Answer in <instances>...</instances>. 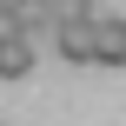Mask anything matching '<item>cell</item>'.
I'll list each match as a JSON object with an SVG mask.
<instances>
[{
	"instance_id": "1",
	"label": "cell",
	"mask_w": 126,
	"mask_h": 126,
	"mask_svg": "<svg viewBox=\"0 0 126 126\" xmlns=\"http://www.w3.org/2000/svg\"><path fill=\"white\" fill-rule=\"evenodd\" d=\"M93 13H100V7H93ZM93 13H86V20H53V47H60L66 66H86V60H93Z\"/></svg>"
},
{
	"instance_id": "2",
	"label": "cell",
	"mask_w": 126,
	"mask_h": 126,
	"mask_svg": "<svg viewBox=\"0 0 126 126\" xmlns=\"http://www.w3.org/2000/svg\"><path fill=\"white\" fill-rule=\"evenodd\" d=\"M93 60L100 66H126V20L120 13H93Z\"/></svg>"
},
{
	"instance_id": "3",
	"label": "cell",
	"mask_w": 126,
	"mask_h": 126,
	"mask_svg": "<svg viewBox=\"0 0 126 126\" xmlns=\"http://www.w3.org/2000/svg\"><path fill=\"white\" fill-rule=\"evenodd\" d=\"M33 66H40V47L27 33H0V80H27Z\"/></svg>"
},
{
	"instance_id": "4",
	"label": "cell",
	"mask_w": 126,
	"mask_h": 126,
	"mask_svg": "<svg viewBox=\"0 0 126 126\" xmlns=\"http://www.w3.org/2000/svg\"><path fill=\"white\" fill-rule=\"evenodd\" d=\"M7 20H13V33L40 40V33H53V0H7Z\"/></svg>"
},
{
	"instance_id": "5",
	"label": "cell",
	"mask_w": 126,
	"mask_h": 126,
	"mask_svg": "<svg viewBox=\"0 0 126 126\" xmlns=\"http://www.w3.org/2000/svg\"><path fill=\"white\" fill-rule=\"evenodd\" d=\"M93 0H53V20H86Z\"/></svg>"
}]
</instances>
